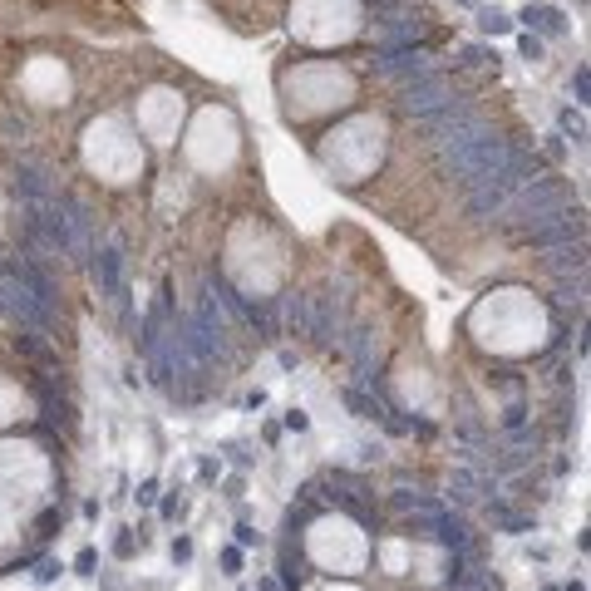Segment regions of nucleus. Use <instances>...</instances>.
Listing matches in <instances>:
<instances>
[{"mask_svg":"<svg viewBox=\"0 0 591 591\" xmlns=\"http://www.w3.org/2000/svg\"><path fill=\"white\" fill-rule=\"evenodd\" d=\"M562 207H567V183L542 173V178H532L527 188H517L512 202H507L497 217H502L512 232H527V227H537L542 217H552V212H562Z\"/></svg>","mask_w":591,"mask_h":591,"instance_id":"nucleus-1","label":"nucleus"},{"mask_svg":"<svg viewBox=\"0 0 591 591\" xmlns=\"http://www.w3.org/2000/svg\"><path fill=\"white\" fill-rule=\"evenodd\" d=\"M0 315H5L15 330H40V335H50V330L60 325L55 305H40V300L25 291V286H20L5 266H0Z\"/></svg>","mask_w":591,"mask_h":591,"instance_id":"nucleus-2","label":"nucleus"},{"mask_svg":"<svg viewBox=\"0 0 591 591\" xmlns=\"http://www.w3.org/2000/svg\"><path fill=\"white\" fill-rule=\"evenodd\" d=\"M527 247H537V252H557V247H577V242H587V217H582V207H562V212H552V217H542L537 227H527V232H517Z\"/></svg>","mask_w":591,"mask_h":591,"instance_id":"nucleus-3","label":"nucleus"},{"mask_svg":"<svg viewBox=\"0 0 591 591\" xmlns=\"http://www.w3.org/2000/svg\"><path fill=\"white\" fill-rule=\"evenodd\" d=\"M458 89H454V79L449 74H439V69H429V74H419V79H409V84H399V108L409 113V118H429V113H439L444 103H454Z\"/></svg>","mask_w":591,"mask_h":591,"instance_id":"nucleus-4","label":"nucleus"},{"mask_svg":"<svg viewBox=\"0 0 591 591\" xmlns=\"http://www.w3.org/2000/svg\"><path fill=\"white\" fill-rule=\"evenodd\" d=\"M370 64H375L385 79H394V84H409V79H419V74L434 69L429 55H424V45H414V40H385Z\"/></svg>","mask_w":591,"mask_h":591,"instance_id":"nucleus-5","label":"nucleus"},{"mask_svg":"<svg viewBox=\"0 0 591 591\" xmlns=\"http://www.w3.org/2000/svg\"><path fill=\"white\" fill-rule=\"evenodd\" d=\"M0 266H5V271H10V276H15L25 291L35 296L40 305H55V310H60V286H55V276H50V271L35 261V252H20V257L0 261Z\"/></svg>","mask_w":591,"mask_h":591,"instance_id":"nucleus-6","label":"nucleus"},{"mask_svg":"<svg viewBox=\"0 0 591 591\" xmlns=\"http://www.w3.org/2000/svg\"><path fill=\"white\" fill-rule=\"evenodd\" d=\"M444 591H497V577L473 562V552H454V562L444 572Z\"/></svg>","mask_w":591,"mask_h":591,"instance_id":"nucleus-7","label":"nucleus"},{"mask_svg":"<svg viewBox=\"0 0 591 591\" xmlns=\"http://www.w3.org/2000/svg\"><path fill=\"white\" fill-rule=\"evenodd\" d=\"M94 281H98V296H103V300L123 305V252H118L113 242H103L94 252Z\"/></svg>","mask_w":591,"mask_h":591,"instance_id":"nucleus-8","label":"nucleus"},{"mask_svg":"<svg viewBox=\"0 0 591 591\" xmlns=\"http://www.w3.org/2000/svg\"><path fill=\"white\" fill-rule=\"evenodd\" d=\"M429 542H439V547H449V552H473V527H468L458 512L444 507V512L434 517V537H429Z\"/></svg>","mask_w":591,"mask_h":591,"instance_id":"nucleus-9","label":"nucleus"},{"mask_svg":"<svg viewBox=\"0 0 591 591\" xmlns=\"http://www.w3.org/2000/svg\"><path fill=\"white\" fill-rule=\"evenodd\" d=\"M517 20H522V25H527V35H537V40H542V35H547V40L567 35V15H562V10H552V5H532V0H527Z\"/></svg>","mask_w":591,"mask_h":591,"instance_id":"nucleus-10","label":"nucleus"},{"mask_svg":"<svg viewBox=\"0 0 591 591\" xmlns=\"http://www.w3.org/2000/svg\"><path fill=\"white\" fill-rule=\"evenodd\" d=\"M15 350H20L25 360L45 365V370H55V350H50V335H40V330H20V335H15Z\"/></svg>","mask_w":591,"mask_h":591,"instance_id":"nucleus-11","label":"nucleus"},{"mask_svg":"<svg viewBox=\"0 0 591 591\" xmlns=\"http://www.w3.org/2000/svg\"><path fill=\"white\" fill-rule=\"evenodd\" d=\"M390 507L394 512H404V517H414V512H434V507H444V502H439V497H429V492H394L390 497Z\"/></svg>","mask_w":591,"mask_h":591,"instance_id":"nucleus-12","label":"nucleus"},{"mask_svg":"<svg viewBox=\"0 0 591 591\" xmlns=\"http://www.w3.org/2000/svg\"><path fill=\"white\" fill-rule=\"evenodd\" d=\"M488 517L497 522V527H502V532H527V527H532V517L512 512V507H507L502 497H488Z\"/></svg>","mask_w":591,"mask_h":591,"instance_id":"nucleus-13","label":"nucleus"},{"mask_svg":"<svg viewBox=\"0 0 591 591\" xmlns=\"http://www.w3.org/2000/svg\"><path fill=\"white\" fill-rule=\"evenodd\" d=\"M281 310H286V325L305 335V325H310V296H300V291L281 296Z\"/></svg>","mask_w":591,"mask_h":591,"instance_id":"nucleus-14","label":"nucleus"},{"mask_svg":"<svg viewBox=\"0 0 591 591\" xmlns=\"http://www.w3.org/2000/svg\"><path fill=\"white\" fill-rule=\"evenodd\" d=\"M582 266H587V242L557 247V252H552V271H582Z\"/></svg>","mask_w":591,"mask_h":591,"instance_id":"nucleus-15","label":"nucleus"},{"mask_svg":"<svg viewBox=\"0 0 591 591\" xmlns=\"http://www.w3.org/2000/svg\"><path fill=\"white\" fill-rule=\"evenodd\" d=\"M345 404H350V409H355L360 419H385V409H380V404H375L370 394L360 390V385H345Z\"/></svg>","mask_w":591,"mask_h":591,"instance_id":"nucleus-16","label":"nucleus"},{"mask_svg":"<svg viewBox=\"0 0 591 591\" xmlns=\"http://www.w3.org/2000/svg\"><path fill=\"white\" fill-rule=\"evenodd\" d=\"M478 25H483V35H507V30H512V20H507L497 5H483V10H478Z\"/></svg>","mask_w":591,"mask_h":591,"instance_id":"nucleus-17","label":"nucleus"},{"mask_svg":"<svg viewBox=\"0 0 591 591\" xmlns=\"http://www.w3.org/2000/svg\"><path fill=\"white\" fill-rule=\"evenodd\" d=\"M557 123H562V138H567V133H572L577 143L587 138V118H582L577 108H562V113H557Z\"/></svg>","mask_w":591,"mask_h":591,"instance_id":"nucleus-18","label":"nucleus"},{"mask_svg":"<svg viewBox=\"0 0 591 591\" xmlns=\"http://www.w3.org/2000/svg\"><path fill=\"white\" fill-rule=\"evenodd\" d=\"M572 94H577V103H591V69L587 64L572 69Z\"/></svg>","mask_w":591,"mask_h":591,"instance_id":"nucleus-19","label":"nucleus"},{"mask_svg":"<svg viewBox=\"0 0 591 591\" xmlns=\"http://www.w3.org/2000/svg\"><path fill=\"white\" fill-rule=\"evenodd\" d=\"M458 60H463V64H488V60H497V55H492L488 45H463Z\"/></svg>","mask_w":591,"mask_h":591,"instance_id":"nucleus-20","label":"nucleus"},{"mask_svg":"<svg viewBox=\"0 0 591 591\" xmlns=\"http://www.w3.org/2000/svg\"><path fill=\"white\" fill-rule=\"evenodd\" d=\"M517 50H522V60H542V40H537V35H527V30L517 35Z\"/></svg>","mask_w":591,"mask_h":591,"instance_id":"nucleus-21","label":"nucleus"},{"mask_svg":"<svg viewBox=\"0 0 591 591\" xmlns=\"http://www.w3.org/2000/svg\"><path fill=\"white\" fill-rule=\"evenodd\" d=\"M542 153H547L552 163H562V158H567V138H562V133H547V143H542Z\"/></svg>","mask_w":591,"mask_h":591,"instance_id":"nucleus-22","label":"nucleus"},{"mask_svg":"<svg viewBox=\"0 0 591 591\" xmlns=\"http://www.w3.org/2000/svg\"><path fill=\"white\" fill-rule=\"evenodd\" d=\"M138 502H143V507L158 502V478H143V483H138Z\"/></svg>","mask_w":591,"mask_h":591,"instance_id":"nucleus-23","label":"nucleus"},{"mask_svg":"<svg viewBox=\"0 0 591 591\" xmlns=\"http://www.w3.org/2000/svg\"><path fill=\"white\" fill-rule=\"evenodd\" d=\"M222 567H227V577H237L242 572V547H227L222 552Z\"/></svg>","mask_w":591,"mask_h":591,"instance_id":"nucleus-24","label":"nucleus"},{"mask_svg":"<svg viewBox=\"0 0 591 591\" xmlns=\"http://www.w3.org/2000/svg\"><path fill=\"white\" fill-rule=\"evenodd\" d=\"M94 547H84V552H79V557H74V572H79V577H89V572H94Z\"/></svg>","mask_w":591,"mask_h":591,"instance_id":"nucleus-25","label":"nucleus"},{"mask_svg":"<svg viewBox=\"0 0 591 591\" xmlns=\"http://www.w3.org/2000/svg\"><path fill=\"white\" fill-rule=\"evenodd\" d=\"M237 547H257V527L252 522H237Z\"/></svg>","mask_w":591,"mask_h":591,"instance_id":"nucleus-26","label":"nucleus"},{"mask_svg":"<svg viewBox=\"0 0 591 591\" xmlns=\"http://www.w3.org/2000/svg\"><path fill=\"white\" fill-rule=\"evenodd\" d=\"M522 419H527V409H522V404H512V409L502 414V424H507V429H522Z\"/></svg>","mask_w":591,"mask_h":591,"instance_id":"nucleus-27","label":"nucleus"},{"mask_svg":"<svg viewBox=\"0 0 591 591\" xmlns=\"http://www.w3.org/2000/svg\"><path fill=\"white\" fill-rule=\"evenodd\" d=\"M133 547H138V542H133V532H123V537L113 542V557H133Z\"/></svg>","mask_w":591,"mask_h":591,"instance_id":"nucleus-28","label":"nucleus"},{"mask_svg":"<svg viewBox=\"0 0 591 591\" xmlns=\"http://www.w3.org/2000/svg\"><path fill=\"white\" fill-rule=\"evenodd\" d=\"M305 424H310V419H305V409H286V429H296V434H300Z\"/></svg>","mask_w":591,"mask_h":591,"instance_id":"nucleus-29","label":"nucleus"},{"mask_svg":"<svg viewBox=\"0 0 591 591\" xmlns=\"http://www.w3.org/2000/svg\"><path fill=\"white\" fill-rule=\"evenodd\" d=\"M188 557H193V542L178 537V542H173V562H188Z\"/></svg>","mask_w":591,"mask_h":591,"instance_id":"nucleus-30","label":"nucleus"},{"mask_svg":"<svg viewBox=\"0 0 591 591\" xmlns=\"http://www.w3.org/2000/svg\"><path fill=\"white\" fill-rule=\"evenodd\" d=\"M567 591H587V587H582V582H572V587H567Z\"/></svg>","mask_w":591,"mask_h":591,"instance_id":"nucleus-31","label":"nucleus"}]
</instances>
